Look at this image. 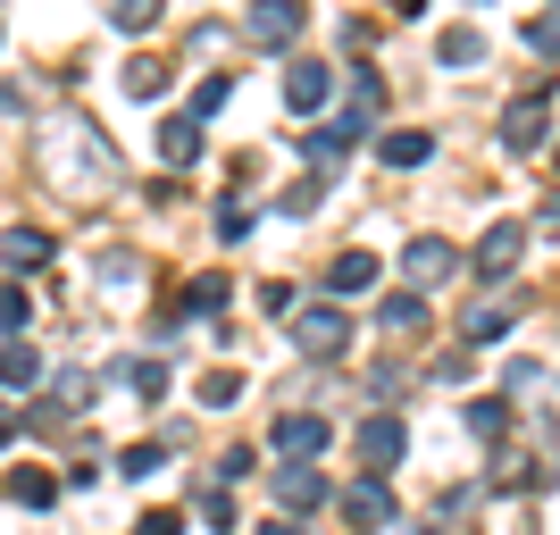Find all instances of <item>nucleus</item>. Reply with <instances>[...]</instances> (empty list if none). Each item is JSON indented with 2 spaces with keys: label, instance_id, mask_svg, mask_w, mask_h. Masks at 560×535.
<instances>
[{
  "label": "nucleus",
  "instance_id": "1",
  "mask_svg": "<svg viewBox=\"0 0 560 535\" xmlns=\"http://www.w3.org/2000/svg\"><path fill=\"white\" fill-rule=\"evenodd\" d=\"M343 344H351L343 310H302L293 318V351H310V360H343Z\"/></svg>",
  "mask_w": 560,
  "mask_h": 535
},
{
  "label": "nucleus",
  "instance_id": "2",
  "mask_svg": "<svg viewBox=\"0 0 560 535\" xmlns=\"http://www.w3.org/2000/svg\"><path fill=\"white\" fill-rule=\"evenodd\" d=\"M518 252H527V226H511V218H493V226L477 234V259H468V268H477L486 284H502V277H511V259H518Z\"/></svg>",
  "mask_w": 560,
  "mask_h": 535
},
{
  "label": "nucleus",
  "instance_id": "3",
  "mask_svg": "<svg viewBox=\"0 0 560 535\" xmlns=\"http://www.w3.org/2000/svg\"><path fill=\"white\" fill-rule=\"evenodd\" d=\"M401 452H410V435H401V419H394V410H376V419H360V461H369V477L401 468Z\"/></svg>",
  "mask_w": 560,
  "mask_h": 535
},
{
  "label": "nucleus",
  "instance_id": "4",
  "mask_svg": "<svg viewBox=\"0 0 560 535\" xmlns=\"http://www.w3.org/2000/svg\"><path fill=\"white\" fill-rule=\"evenodd\" d=\"M243 34H252L259 50H284L293 34H302V0H252V18H243Z\"/></svg>",
  "mask_w": 560,
  "mask_h": 535
},
{
  "label": "nucleus",
  "instance_id": "5",
  "mask_svg": "<svg viewBox=\"0 0 560 535\" xmlns=\"http://www.w3.org/2000/svg\"><path fill=\"white\" fill-rule=\"evenodd\" d=\"M544 101H552V84H536V93H518L511 109H502V142H511V151H536L544 142Z\"/></svg>",
  "mask_w": 560,
  "mask_h": 535
},
{
  "label": "nucleus",
  "instance_id": "6",
  "mask_svg": "<svg viewBox=\"0 0 560 535\" xmlns=\"http://www.w3.org/2000/svg\"><path fill=\"white\" fill-rule=\"evenodd\" d=\"M277 452L284 461H318V452H327V419H318V410H284L277 419Z\"/></svg>",
  "mask_w": 560,
  "mask_h": 535
},
{
  "label": "nucleus",
  "instance_id": "7",
  "mask_svg": "<svg viewBox=\"0 0 560 535\" xmlns=\"http://www.w3.org/2000/svg\"><path fill=\"white\" fill-rule=\"evenodd\" d=\"M401 268H410V284H444L452 268H460V252H452L444 234H419V243L401 252Z\"/></svg>",
  "mask_w": 560,
  "mask_h": 535
},
{
  "label": "nucleus",
  "instance_id": "8",
  "mask_svg": "<svg viewBox=\"0 0 560 535\" xmlns=\"http://www.w3.org/2000/svg\"><path fill=\"white\" fill-rule=\"evenodd\" d=\"M277 502L284 511H318V502H327V477H318L310 461H284L277 468Z\"/></svg>",
  "mask_w": 560,
  "mask_h": 535
},
{
  "label": "nucleus",
  "instance_id": "9",
  "mask_svg": "<svg viewBox=\"0 0 560 535\" xmlns=\"http://www.w3.org/2000/svg\"><path fill=\"white\" fill-rule=\"evenodd\" d=\"M327 93H335V75L318 68V59H293V68H284V101H293V109H327Z\"/></svg>",
  "mask_w": 560,
  "mask_h": 535
},
{
  "label": "nucleus",
  "instance_id": "10",
  "mask_svg": "<svg viewBox=\"0 0 560 535\" xmlns=\"http://www.w3.org/2000/svg\"><path fill=\"white\" fill-rule=\"evenodd\" d=\"M151 142H160L167 167H192V160H201V117H160V135H151Z\"/></svg>",
  "mask_w": 560,
  "mask_h": 535
},
{
  "label": "nucleus",
  "instance_id": "11",
  "mask_svg": "<svg viewBox=\"0 0 560 535\" xmlns=\"http://www.w3.org/2000/svg\"><path fill=\"white\" fill-rule=\"evenodd\" d=\"M376 160L385 167H427L435 160V135H427V126H394V135L376 142Z\"/></svg>",
  "mask_w": 560,
  "mask_h": 535
},
{
  "label": "nucleus",
  "instance_id": "12",
  "mask_svg": "<svg viewBox=\"0 0 560 535\" xmlns=\"http://www.w3.org/2000/svg\"><path fill=\"white\" fill-rule=\"evenodd\" d=\"M343 511L360 519V527H385V519H394V493H385V477H360V486L343 493Z\"/></svg>",
  "mask_w": 560,
  "mask_h": 535
},
{
  "label": "nucleus",
  "instance_id": "13",
  "mask_svg": "<svg viewBox=\"0 0 560 535\" xmlns=\"http://www.w3.org/2000/svg\"><path fill=\"white\" fill-rule=\"evenodd\" d=\"M435 59H444V68H477V59H486V34H477V25H444V34H435Z\"/></svg>",
  "mask_w": 560,
  "mask_h": 535
},
{
  "label": "nucleus",
  "instance_id": "14",
  "mask_svg": "<svg viewBox=\"0 0 560 535\" xmlns=\"http://www.w3.org/2000/svg\"><path fill=\"white\" fill-rule=\"evenodd\" d=\"M0 259H9L18 277H34V268H43V259H50V234H34V226H9V243H0Z\"/></svg>",
  "mask_w": 560,
  "mask_h": 535
},
{
  "label": "nucleus",
  "instance_id": "15",
  "mask_svg": "<svg viewBox=\"0 0 560 535\" xmlns=\"http://www.w3.org/2000/svg\"><path fill=\"white\" fill-rule=\"evenodd\" d=\"M511 318H518L511 302H477V310L460 318V335H468V344H502V335H511Z\"/></svg>",
  "mask_w": 560,
  "mask_h": 535
},
{
  "label": "nucleus",
  "instance_id": "16",
  "mask_svg": "<svg viewBox=\"0 0 560 535\" xmlns=\"http://www.w3.org/2000/svg\"><path fill=\"white\" fill-rule=\"evenodd\" d=\"M369 284H376V252H343L327 268V293H369Z\"/></svg>",
  "mask_w": 560,
  "mask_h": 535
},
{
  "label": "nucleus",
  "instance_id": "17",
  "mask_svg": "<svg viewBox=\"0 0 560 535\" xmlns=\"http://www.w3.org/2000/svg\"><path fill=\"white\" fill-rule=\"evenodd\" d=\"M43 376V351H25V344H0V385H34Z\"/></svg>",
  "mask_w": 560,
  "mask_h": 535
},
{
  "label": "nucleus",
  "instance_id": "18",
  "mask_svg": "<svg viewBox=\"0 0 560 535\" xmlns=\"http://www.w3.org/2000/svg\"><path fill=\"white\" fill-rule=\"evenodd\" d=\"M502 427H511V402H502V394H477V402H468V435H502Z\"/></svg>",
  "mask_w": 560,
  "mask_h": 535
},
{
  "label": "nucleus",
  "instance_id": "19",
  "mask_svg": "<svg viewBox=\"0 0 560 535\" xmlns=\"http://www.w3.org/2000/svg\"><path fill=\"white\" fill-rule=\"evenodd\" d=\"M201 402H210V410H234V402H243V369H210L201 376Z\"/></svg>",
  "mask_w": 560,
  "mask_h": 535
},
{
  "label": "nucleus",
  "instance_id": "20",
  "mask_svg": "<svg viewBox=\"0 0 560 535\" xmlns=\"http://www.w3.org/2000/svg\"><path fill=\"white\" fill-rule=\"evenodd\" d=\"M318 193H327V176H302V185H284L277 210H284V218H310V210H318Z\"/></svg>",
  "mask_w": 560,
  "mask_h": 535
},
{
  "label": "nucleus",
  "instance_id": "21",
  "mask_svg": "<svg viewBox=\"0 0 560 535\" xmlns=\"http://www.w3.org/2000/svg\"><path fill=\"white\" fill-rule=\"evenodd\" d=\"M160 84H167L160 59H135V68H126V93H135V101H160Z\"/></svg>",
  "mask_w": 560,
  "mask_h": 535
},
{
  "label": "nucleus",
  "instance_id": "22",
  "mask_svg": "<svg viewBox=\"0 0 560 535\" xmlns=\"http://www.w3.org/2000/svg\"><path fill=\"white\" fill-rule=\"evenodd\" d=\"M9 493H18V502H34V511H43V502H59V477H43V468H25V477H18V486H9Z\"/></svg>",
  "mask_w": 560,
  "mask_h": 535
},
{
  "label": "nucleus",
  "instance_id": "23",
  "mask_svg": "<svg viewBox=\"0 0 560 535\" xmlns=\"http://www.w3.org/2000/svg\"><path fill=\"white\" fill-rule=\"evenodd\" d=\"M376 318H385V326H419L427 302H419V293H385V310H376Z\"/></svg>",
  "mask_w": 560,
  "mask_h": 535
},
{
  "label": "nucleus",
  "instance_id": "24",
  "mask_svg": "<svg viewBox=\"0 0 560 535\" xmlns=\"http://www.w3.org/2000/svg\"><path fill=\"white\" fill-rule=\"evenodd\" d=\"M234 101V75H210V84H201V93H192V117H218Z\"/></svg>",
  "mask_w": 560,
  "mask_h": 535
},
{
  "label": "nucleus",
  "instance_id": "25",
  "mask_svg": "<svg viewBox=\"0 0 560 535\" xmlns=\"http://www.w3.org/2000/svg\"><path fill=\"white\" fill-rule=\"evenodd\" d=\"M109 18H117V25H126V34H142V25H160V0H117Z\"/></svg>",
  "mask_w": 560,
  "mask_h": 535
},
{
  "label": "nucleus",
  "instance_id": "26",
  "mask_svg": "<svg viewBox=\"0 0 560 535\" xmlns=\"http://www.w3.org/2000/svg\"><path fill=\"white\" fill-rule=\"evenodd\" d=\"M117 468H126V477H151V468H167V443H135Z\"/></svg>",
  "mask_w": 560,
  "mask_h": 535
},
{
  "label": "nucleus",
  "instance_id": "27",
  "mask_svg": "<svg viewBox=\"0 0 560 535\" xmlns=\"http://www.w3.org/2000/svg\"><path fill=\"white\" fill-rule=\"evenodd\" d=\"M126 385H135V394H167V369H160V360H135V369H126Z\"/></svg>",
  "mask_w": 560,
  "mask_h": 535
},
{
  "label": "nucleus",
  "instance_id": "28",
  "mask_svg": "<svg viewBox=\"0 0 560 535\" xmlns=\"http://www.w3.org/2000/svg\"><path fill=\"white\" fill-rule=\"evenodd\" d=\"M34 302H25V284H0V326H25Z\"/></svg>",
  "mask_w": 560,
  "mask_h": 535
},
{
  "label": "nucleus",
  "instance_id": "29",
  "mask_svg": "<svg viewBox=\"0 0 560 535\" xmlns=\"http://www.w3.org/2000/svg\"><path fill=\"white\" fill-rule=\"evenodd\" d=\"M135 535H185V511H142Z\"/></svg>",
  "mask_w": 560,
  "mask_h": 535
},
{
  "label": "nucleus",
  "instance_id": "30",
  "mask_svg": "<svg viewBox=\"0 0 560 535\" xmlns=\"http://www.w3.org/2000/svg\"><path fill=\"white\" fill-rule=\"evenodd\" d=\"M218 234H226V243H243V234H252V210H243V201H226V210H218Z\"/></svg>",
  "mask_w": 560,
  "mask_h": 535
},
{
  "label": "nucleus",
  "instance_id": "31",
  "mask_svg": "<svg viewBox=\"0 0 560 535\" xmlns=\"http://www.w3.org/2000/svg\"><path fill=\"white\" fill-rule=\"evenodd\" d=\"M252 461H259V452H252V443H234V452H226V461H218V477H226V486H234V477H252Z\"/></svg>",
  "mask_w": 560,
  "mask_h": 535
},
{
  "label": "nucleus",
  "instance_id": "32",
  "mask_svg": "<svg viewBox=\"0 0 560 535\" xmlns=\"http://www.w3.org/2000/svg\"><path fill=\"white\" fill-rule=\"evenodd\" d=\"M201 519H210V527H226V535H234V502H226V493H201Z\"/></svg>",
  "mask_w": 560,
  "mask_h": 535
},
{
  "label": "nucleus",
  "instance_id": "33",
  "mask_svg": "<svg viewBox=\"0 0 560 535\" xmlns=\"http://www.w3.org/2000/svg\"><path fill=\"white\" fill-rule=\"evenodd\" d=\"M527 43H536L544 59H552V50H560V18H536V25H527Z\"/></svg>",
  "mask_w": 560,
  "mask_h": 535
},
{
  "label": "nucleus",
  "instance_id": "34",
  "mask_svg": "<svg viewBox=\"0 0 560 535\" xmlns=\"http://www.w3.org/2000/svg\"><path fill=\"white\" fill-rule=\"evenodd\" d=\"M9 435H18V410H9V402H0V443H9Z\"/></svg>",
  "mask_w": 560,
  "mask_h": 535
},
{
  "label": "nucleus",
  "instance_id": "35",
  "mask_svg": "<svg viewBox=\"0 0 560 535\" xmlns=\"http://www.w3.org/2000/svg\"><path fill=\"white\" fill-rule=\"evenodd\" d=\"M259 535H302V527H293V519H268V527H259Z\"/></svg>",
  "mask_w": 560,
  "mask_h": 535
},
{
  "label": "nucleus",
  "instance_id": "36",
  "mask_svg": "<svg viewBox=\"0 0 560 535\" xmlns=\"http://www.w3.org/2000/svg\"><path fill=\"white\" fill-rule=\"evenodd\" d=\"M394 9H401V18H419V9H427V0H394Z\"/></svg>",
  "mask_w": 560,
  "mask_h": 535
}]
</instances>
